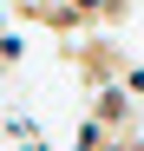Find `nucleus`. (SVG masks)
I'll use <instances>...</instances> for the list:
<instances>
[{"mask_svg": "<svg viewBox=\"0 0 144 151\" xmlns=\"http://www.w3.org/2000/svg\"><path fill=\"white\" fill-rule=\"evenodd\" d=\"M131 99H138L131 86H98V99H92V112H98V118L111 125V132H118V125L131 118Z\"/></svg>", "mask_w": 144, "mask_h": 151, "instance_id": "1", "label": "nucleus"}, {"mask_svg": "<svg viewBox=\"0 0 144 151\" xmlns=\"http://www.w3.org/2000/svg\"><path fill=\"white\" fill-rule=\"evenodd\" d=\"M105 145H111V125H105L98 112H85L79 132H72V151H105Z\"/></svg>", "mask_w": 144, "mask_h": 151, "instance_id": "2", "label": "nucleus"}, {"mask_svg": "<svg viewBox=\"0 0 144 151\" xmlns=\"http://www.w3.org/2000/svg\"><path fill=\"white\" fill-rule=\"evenodd\" d=\"M13 138H20V151H46V138H39V118H13Z\"/></svg>", "mask_w": 144, "mask_h": 151, "instance_id": "3", "label": "nucleus"}, {"mask_svg": "<svg viewBox=\"0 0 144 151\" xmlns=\"http://www.w3.org/2000/svg\"><path fill=\"white\" fill-rule=\"evenodd\" d=\"M20 53H26V40H20V33H7V40H0V72H7V66H20Z\"/></svg>", "mask_w": 144, "mask_h": 151, "instance_id": "4", "label": "nucleus"}, {"mask_svg": "<svg viewBox=\"0 0 144 151\" xmlns=\"http://www.w3.org/2000/svg\"><path fill=\"white\" fill-rule=\"evenodd\" d=\"M0 40H7V7H0Z\"/></svg>", "mask_w": 144, "mask_h": 151, "instance_id": "5", "label": "nucleus"}]
</instances>
